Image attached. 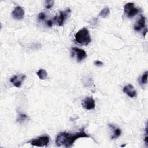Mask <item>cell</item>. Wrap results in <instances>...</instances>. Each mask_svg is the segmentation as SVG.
Instances as JSON below:
<instances>
[{"label": "cell", "mask_w": 148, "mask_h": 148, "mask_svg": "<svg viewBox=\"0 0 148 148\" xmlns=\"http://www.w3.org/2000/svg\"><path fill=\"white\" fill-rule=\"evenodd\" d=\"M80 138H90V136L87 134L83 130L75 134L63 132L57 135L56 143L58 146H64L66 147H70L72 146L76 139Z\"/></svg>", "instance_id": "6da1fadb"}, {"label": "cell", "mask_w": 148, "mask_h": 148, "mask_svg": "<svg viewBox=\"0 0 148 148\" xmlns=\"http://www.w3.org/2000/svg\"><path fill=\"white\" fill-rule=\"evenodd\" d=\"M75 40L80 45H88L91 41L88 30L85 27L80 29L75 35Z\"/></svg>", "instance_id": "7a4b0ae2"}, {"label": "cell", "mask_w": 148, "mask_h": 148, "mask_svg": "<svg viewBox=\"0 0 148 148\" xmlns=\"http://www.w3.org/2000/svg\"><path fill=\"white\" fill-rule=\"evenodd\" d=\"M124 11L128 18L135 16L139 12V10L134 7V4L132 3H127L124 6Z\"/></svg>", "instance_id": "3957f363"}, {"label": "cell", "mask_w": 148, "mask_h": 148, "mask_svg": "<svg viewBox=\"0 0 148 148\" xmlns=\"http://www.w3.org/2000/svg\"><path fill=\"white\" fill-rule=\"evenodd\" d=\"M49 142V137L47 136H42L32 140L30 142V143L34 146L43 147L46 146Z\"/></svg>", "instance_id": "277c9868"}, {"label": "cell", "mask_w": 148, "mask_h": 148, "mask_svg": "<svg viewBox=\"0 0 148 148\" xmlns=\"http://www.w3.org/2000/svg\"><path fill=\"white\" fill-rule=\"evenodd\" d=\"M72 53L76 56V58L78 62H80L87 57V55L86 52L82 49L78 47H73L72 49Z\"/></svg>", "instance_id": "5b68a950"}, {"label": "cell", "mask_w": 148, "mask_h": 148, "mask_svg": "<svg viewBox=\"0 0 148 148\" xmlns=\"http://www.w3.org/2000/svg\"><path fill=\"white\" fill-rule=\"evenodd\" d=\"M82 106L87 110L94 109L95 107V101L91 97H87L82 101Z\"/></svg>", "instance_id": "8992f818"}, {"label": "cell", "mask_w": 148, "mask_h": 148, "mask_svg": "<svg viewBox=\"0 0 148 148\" xmlns=\"http://www.w3.org/2000/svg\"><path fill=\"white\" fill-rule=\"evenodd\" d=\"M71 13L70 9H67L65 11L60 12V15L59 16H57L55 18V20H56L58 24L60 26H62L64 24V22L65 20L67 18L69 14Z\"/></svg>", "instance_id": "52a82bcc"}, {"label": "cell", "mask_w": 148, "mask_h": 148, "mask_svg": "<svg viewBox=\"0 0 148 148\" xmlns=\"http://www.w3.org/2000/svg\"><path fill=\"white\" fill-rule=\"evenodd\" d=\"M12 15L15 19L18 20H22L24 18L25 15L24 10L21 7L18 6L13 11Z\"/></svg>", "instance_id": "ba28073f"}, {"label": "cell", "mask_w": 148, "mask_h": 148, "mask_svg": "<svg viewBox=\"0 0 148 148\" xmlns=\"http://www.w3.org/2000/svg\"><path fill=\"white\" fill-rule=\"evenodd\" d=\"M26 76L25 75H15L10 79V82L16 87L19 88L22 84L23 82L26 79Z\"/></svg>", "instance_id": "9c48e42d"}, {"label": "cell", "mask_w": 148, "mask_h": 148, "mask_svg": "<svg viewBox=\"0 0 148 148\" xmlns=\"http://www.w3.org/2000/svg\"><path fill=\"white\" fill-rule=\"evenodd\" d=\"M123 90L124 93L131 98H134L137 96V91L132 84H128L126 86L124 87Z\"/></svg>", "instance_id": "30bf717a"}, {"label": "cell", "mask_w": 148, "mask_h": 148, "mask_svg": "<svg viewBox=\"0 0 148 148\" xmlns=\"http://www.w3.org/2000/svg\"><path fill=\"white\" fill-rule=\"evenodd\" d=\"M145 22H146V20H145V18L144 16H141L140 19L137 22L135 26H134V29L136 31H141L142 29L145 28Z\"/></svg>", "instance_id": "8fae6325"}, {"label": "cell", "mask_w": 148, "mask_h": 148, "mask_svg": "<svg viewBox=\"0 0 148 148\" xmlns=\"http://www.w3.org/2000/svg\"><path fill=\"white\" fill-rule=\"evenodd\" d=\"M109 126L113 130V135L111 137L112 139H116L117 138H118L119 136H120L121 134H122V131L120 128L116 127L113 124H109Z\"/></svg>", "instance_id": "7c38bea8"}, {"label": "cell", "mask_w": 148, "mask_h": 148, "mask_svg": "<svg viewBox=\"0 0 148 148\" xmlns=\"http://www.w3.org/2000/svg\"><path fill=\"white\" fill-rule=\"evenodd\" d=\"M38 76L41 80H45L47 77V73L44 69H40L36 73Z\"/></svg>", "instance_id": "4fadbf2b"}, {"label": "cell", "mask_w": 148, "mask_h": 148, "mask_svg": "<svg viewBox=\"0 0 148 148\" xmlns=\"http://www.w3.org/2000/svg\"><path fill=\"white\" fill-rule=\"evenodd\" d=\"M110 14V10L108 8H104L101 11L99 14V16L103 18H106Z\"/></svg>", "instance_id": "5bb4252c"}, {"label": "cell", "mask_w": 148, "mask_h": 148, "mask_svg": "<svg viewBox=\"0 0 148 148\" xmlns=\"http://www.w3.org/2000/svg\"><path fill=\"white\" fill-rule=\"evenodd\" d=\"M27 119H28L27 115H26L25 114H19L16 120H17V122L21 123L24 122Z\"/></svg>", "instance_id": "9a60e30c"}, {"label": "cell", "mask_w": 148, "mask_h": 148, "mask_svg": "<svg viewBox=\"0 0 148 148\" xmlns=\"http://www.w3.org/2000/svg\"><path fill=\"white\" fill-rule=\"evenodd\" d=\"M147 74H148V72L146 71L143 74V75L141 77V81L142 84H145L147 83Z\"/></svg>", "instance_id": "2e32d148"}, {"label": "cell", "mask_w": 148, "mask_h": 148, "mask_svg": "<svg viewBox=\"0 0 148 148\" xmlns=\"http://www.w3.org/2000/svg\"><path fill=\"white\" fill-rule=\"evenodd\" d=\"M54 1H46L45 2V8L46 9H50L54 5Z\"/></svg>", "instance_id": "e0dca14e"}, {"label": "cell", "mask_w": 148, "mask_h": 148, "mask_svg": "<svg viewBox=\"0 0 148 148\" xmlns=\"http://www.w3.org/2000/svg\"><path fill=\"white\" fill-rule=\"evenodd\" d=\"M146 136H145V139H144V141H145V143H146V146H148V137H147V125H146Z\"/></svg>", "instance_id": "ac0fdd59"}, {"label": "cell", "mask_w": 148, "mask_h": 148, "mask_svg": "<svg viewBox=\"0 0 148 148\" xmlns=\"http://www.w3.org/2000/svg\"><path fill=\"white\" fill-rule=\"evenodd\" d=\"M94 64H95L96 66H97V67H101V66H103L104 63H103L102 61H100V60H96V61L94 62Z\"/></svg>", "instance_id": "d6986e66"}, {"label": "cell", "mask_w": 148, "mask_h": 148, "mask_svg": "<svg viewBox=\"0 0 148 148\" xmlns=\"http://www.w3.org/2000/svg\"><path fill=\"white\" fill-rule=\"evenodd\" d=\"M45 18H46V15L44 13H40L38 15V18L40 20H44Z\"/></svg>", "instance_id": "ffe728a7"}, {"label": "cell", "mask_w": 148, "mask_h": 148, "mask_svg": "<svg viewBox=\"0 0 148 148\" xmlns=\"http://www.w3.org/2000/svg\"><path fill=\"white\" fill-rule=\"evenodd\" d=\"M47 26H48L49 27H52V25H53V22H52V20H48V21L47 22Z\"/></svg>", "instance_id": "44dd1931"}, {"label": "cell", "mask_w": 148, "mask_h": 148, "mask_svg": "<svg viewBox=\"0 0 148 148\" xmlns=\"http://www.w3.org/2000/svg\"><path fill=\"white\" fill-rule=\"evenodd\" d=\"M147 32V30L146 28V29L145 30V31H143V36H145V35H146V34Z\"/></svg>", "instance_id": "7402d4cb"}, {"label": "cell", "mask_w": 148, "mask_h": 148, "mask_svg": "<svg viewBox=\"0 0 148 148\" xmlns=\"http://www.w3.org/2000/svg\"><path fill=\"white\" fill-rule=\"evenodd\" d=\"M126 146V145L124 144V145H122V147H124V146Z\"/></svg>", "instance_id": "603a6c76"}]
</instances>
